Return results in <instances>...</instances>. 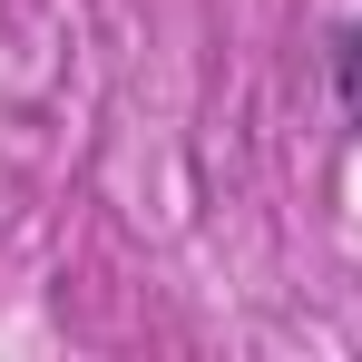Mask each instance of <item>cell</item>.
<instances>
[{
    "mask_svg": "<svg viewBox=\"0 0 362 362\" xmlns=\"http://www.w3.org/2000/svg\"><path fill=\"white\" fill-rule=\"evenodd\" d=\"M333 98H343V118L362 127V30H343V40H333Z\"/></svg>",
    "mask_w": 362,
    "mask_h": 362,
    "instance_id": "1",
    "label": "cell"
}]
</instances>
